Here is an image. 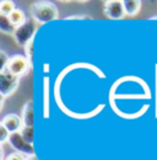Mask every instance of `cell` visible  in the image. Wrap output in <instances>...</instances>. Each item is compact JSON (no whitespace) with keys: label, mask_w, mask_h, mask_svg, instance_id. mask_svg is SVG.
<instances>
[{"label":"cell","mask_w":157,"mask_h":160,"mask_svg":"<svg viewBox=\"0 0 157 160\" xmlns=\"http://www.w3.org/2000/svg\"><path fill=\"white\" fill-rule=\"evenodd\" d=\"M10 21L12 22V25L15 26V27H20V26H22L26 21L28 20L27 19V16L25 15V12L21 10V9H16L15 11H12L11 12V15L10 16H7Z\"/></svg>","instance_id":"cell-10"},{"label":"cell","mask_w":157,"mask_h":160,"mask_svg":"<svg viewBox=\"0 0 157 160\" xmlns=\"http://www.w3.org/2000/svg\"><path fill=\"white\" fill-rule=\"evenodd\" d=\"M31 16L38 23H48L50 21L57 20L59 18V12L57 6L49 1H36L30 6Z\"/></svg>","instance_id":"cell-1"},{"label":"cell","mask_w":157,"mask_h":160,"mask_svg":"<svg viewBox=\"0 0 157 160\" xmlns=\"http://www.w3.org/2000/svg\"><path fill=\"white\" fill-rule=\"evenodd\" d=\"M156 118H157V64H156Z\"/></svg>","instance_id":"cell-19"},{"label":"cell","mask_w":157,"mask_h":160,"mask_svg":"<svg viewBox=\"0 0 157 160\" xmlns=\"http://www.w3.org/2000/svg\"><path fill=\"white\" fill-rule=\"evenodd\" d=\"M44 72H48V64H44Z\"/></svg>","instance_id":"cell-21"},{"label":"cell","mask_w":157,"mask_h":160,"mask_svg":"<svg viewBox=\"0 0 157 160\" xmlns=\"http://www.w3.org/2000/svg\"><path fill=\"white\" fill-rule=\"evenodd\" d=\"M1 126H4L10 133H15V132H20L23 127V122L22 118L15 115V113H9L6 115L2 120H1Z\"/></svg>","instance_id":"cell-7"},{"label":"cell","mask_w":157,"mask_h":160,"mask_svg":"<svg viewBox=\"0 0 157 160\" xmlns=\"http://www.w3.org/2000/svg\"><path fill=\"white\" fill-rule=\"evenodd\" d=\"M5 160H26V157L20 153H11L5 158Z\"/></svg>","instance_id":"cell-18"},{"label":"cell","mask_w":157,"mask_h":160,"mask_svg":"<svg viewBox=\"0 0 157 160\" xmlns=\"http://www.w3.org/2000/svg\"><path fill=\"white\" fill-rule=\"evenodd\" d=\"M0 31L6 35H14L16 31V27L12 25V22L7 16L0 15Z\"/></svg>","instance_id":"cell-11"},{"label":"cell","mask_w":157,"mask_h":160,"mask_svg":"<svg viewBox=\"0 0 157 160\" xmlns=\"http://www.w3.org/2000/svg\"><path fill=\"white\" fill-rule=\"evenodd\" d=\"M20 84V78L11 74L7 69L0 70V94L4 98L12 95Z\"/></svg>","instance_id":"cell-4"},{"label":"cell","mask_w":157,"mask_h":160,"mask_svg":"<svg viewBox=\"0 0 157 160\" xmlns=\"http://www.w3.org/2000/svg\"><path fill=\"white\" fill-rule=\"evenodd\" d=\"M125 16H136L141 9V1L139 0H123Z\"/></svg>","instance_id":"cell-9"},{"label":"cell","mask_w":157,"mask_h":160,"mask_svg":"<svg viewBox=\"0 0 157 160\" xmlns=\"http://www.w3.org/2000/svg\"><path fill=\"white\" fill-rule=\"evenodd\" d=\"M22 138L26 140L27 143L32 144L33 143V127H28V126H23L22 129L20 131Z\"/></svg>","instance_id":"cell-13"},{"label":"cell","mask_w":157,"mask_h":160,"mask_svg":"<svg viewBox=\"0 0 157 160\" xmlns=\"http://www.w3.org/2000/svg\"><path fill=\"white\" fill-rule=\"evenodd\" d=\"M0 58H1V67H0V70H2V69L6 68V65H7L9 60H10V57H9L4 51H1V52H0Z\"/></svg>","instance_id":"cell-17"},{"label":"cell","mask_w":157,"mask_h":160,"mask_svg":"<svg viewBox=\"0 0 157 160\" xmlns=\"http://www.w3.org/2000/svg\"><path fill=\"white\" fill-rule=\"evenodd\" d=\"M7 142H9V144L16 150V153H20V154H22V155H27V157L35 155L33 145L30 144V143H27L26 140L23 139L20 132L11 133Z\"/></svg>","instance_id":"cell-5"},{"label":"cell","mask_w":157,"mask_h":160,"mask_svg":"<svg viewBox=\"0 0 157 160\" xmlns=\"http://www.w3.org/2000/svg\"><path fill=\"white\" fill-rule=\"evenodd\" d=\"M10 134H11V133H10L4 126L0 124V143H1V144H4L6 140H9Z\"/></svg>","instance_id":"cell-16"},{"label":"cell","mask_w":157,"mask_h":160,"mask_svg":"<svg viewBox=\"0 0 157 160\" xmlns=\"http://www.w3.org/2000/svg\"><path fill=\"white\" fill-rule=\"evenodd\" d=\"M103 12L107 18L118 20V19H123L125 16V11H124V6H123V1L121 0H109L104 2V9Z\"/></svg>","instance_id":"cell-6"},{"label":"cell","mask_w":157,"mask_h":160,"mask_svg":"<svg viewBox=\"0 0 157 160\" xmlns=\"http://www.w3.org/2000/svg\"><path fill=\"white\" fill-rule=\"evenodd\" d=\"M25 54H26V58L30 60V63L32 64V58H33V40L30 41L25 46Z\"/></svg>","instance_id":"cell-15"},{"label":"cell","mask_w":157,"mask_h":160,"mask_svg":"<svg viewBox=\"0 0 157 160\" xmlns=\"http://www.w3.org/2000/svg\"><path fill=\"white\" fill-rule=\"evenodd\" d=\"M26 160H39V159L36 157V154H35V155H31V157H26Z\"/></svg>","instance_id":"cell-20"},{"label":"cell","mask_w":157,"mask_h":160,"mask_svg":"<svg viewBox=\"0 0 157 160\" xmlns=\"http://www.w3.org/2000/svg\"><path fill=\"white\" fill-rule=\"evenodd\" d=\"M17 8L15 6V2L11 0H1L0 1V15L10 16L12 11H15Z\"/></svg>","instance_id":"cell-12"},{"label":"cell","mask_w":157,"mask_h":160,"mask_svg":"<svg viewBox=\"0 0 157 160\" xmlns=\"http://www.w3.org/2000/svg\"><path fill=\"white\" fill-rule=\"evenodd\" d=\"M31 68H32V64L30 63V60L26 58V56L14 54V56L10 57V60H9V63H7L5 69H7L15 77L21 78V77L27 75L30 73Z\"/></svg>","instance_id":"cell-3"},{"label":"cell","mask_w":157,"mask_h":160,"mask_svg":"<svg viewBox=\"0 0 157 160\" xmlns=\"http://www.w3.org/2000/svg\"><path fill=\"white\" fill-rule=\"evenodd\" d=\"M49 116V103H48V78H44V117Z\"/></svg>","instance_id":"cell-14"},{"label":"cell","mask_w":157,"mask_h":160,"mask_svg":"<svg viewBox=\"0 0 157 160\" xmlns=\"http://www.w3.org/2000/svg\"><path fill=\"white\" fill-rule=\"evenodd\" d=\"M38 25L39 23L37 21H35L31 18V19H28V20L26 21L22 26L16 27V31L12 35L15 42L19 46L25 47L30 41L33 40V37H35V35H36V32L38 30Z\"/></svg>","instance_id":"cell-2"},{"label":"cell","mask_w":157,"mask_h":160,"mask_svg":"<svg viewBox=\"0 0 157 160\" xmlns=\"http://www.w3.org/2000/svg\"><path fill=\"white\" fill-rule=\"evenodd\" d=\"M21 118L23 122V126L33 127V103L32 101H27L22 108Z\"/></svg>","instance_id":"cell-8"}]
</instances>
